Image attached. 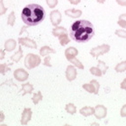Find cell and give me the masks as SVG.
<instances>
[{
    "label": "cell",
    "instance_id": "cell-1",
    "mask_svg": "<svg viewBox=\"0 0 126 126\" xmlns=\"http://www.w3.org/2000/svg\"><path fill=\"white\" fill-rule=\"evenodd\" d=\"M69 32L71 39L75 42L86 43L89 41L94 35V26L88 20H77L72 24Z\"/></svg>",
    "mask_w": 126,
    "mask_h": 126
},
{
    "label": "cell",
    "instance_id": "cell-2",
    "mask_svg": "<svg viewBox=\"0 0 126 126\" xmlns=\"http://www.w3.org/2000/svg\"><path fill=\"white\" fill-rule=\"evenodd\" d=\"M46 18V11L41 5L31 4L22 10L21 18L28 26H35L41 23Z\"/></svg>",
    "mask_w": 126,
    "mask_h": 126
},
{
    "label": "cell",
    "instance_id": "cell-3",
    "mask_svg": "<svg viewBox=\"0 0 126 126\" xmlns=\"http://www.w3.org/2000/svg\"><path fill=\"white\" fill-rule=\"evenodd\" d=\"M41 63L40 56L34 53H28L25 58V66L27 69H32L34 67L39 66Z\"/></svg>",
    "mask_w": 126,
    "mask_h": 126
},
{
    "label": "cell",
    "instance_id": "cell-4",
    "mask_svg": "<svg viewBox=\"0 0 126 126\" xmlns=\"http://www.w3.org/2000/svg\"><path fill=\"white\" fill-rule=\"evenodd\" d=\"M110 50V47L108 44H103V45L98 46L96 47H94L90 50V54L94 58H97L101 55H103L107 53Z\"/></svg>",
    "mask_w": 126,
    "mask_h": 126
},
{
    "label": "cell",
    "instance_id": "cell-5",
    "mask_svg": "<svg viewBox=\"0 0 126 126\" xmlns=\"http://www.w3.org/2000/svg\"><path fill=\"white\" fill-rule=\"evenodd\" d=\"M14 78L18 81H26L29 77V74L23 68H18L14 71L13 73Z\"/></svg>",
    "mask_w": 126,
    "mask_h": 126
},
{
    "label": "cell",
    "instance_id": "cell-6",
    "mask_svg": "<svg viewBox=\"0 0 126 126\" xmlns=\"http://www.w3.org/2000/svg\"><path fill=\"white\" fill-rule=\"evenodd\" d=\"M94 115L97 119H102L107 116V108L103 105H96L94 107Z\"/></svg>",
    "mask_w": 126,
    "mask_h": 126
},
{
    "label": "cell",
    "instance_id": "cell-7",
    "mask_svg": "<svg viewBox=\"0 0 126 126\" xmlns=\"http://www.w3.org/2000/svg\"><path fill=\"white\" fill-rule=\"evenodd\" d=\"M32 110L30 108L24 109L21 116V120H20L22 125H26L28 124V122L32 118Z\"/></svg>",
    "mask_w": 126,
    "mask_h": 126
},
{
    "label": "cell",
    "instance_id": "cell-8",
    "mask_svg": "<svg viewBox=\"0 0 126 126\" xmlns=\"http://www.w3.org/2000/svg\"><path fill=\"white\" fill-rule=\"evenodd\" d=\"M18 42L21 46H25L26 47H30L32 49L37 48V44L34 40L29 39V38H18Z\"/></svg>",
    "mask_w": 126,
    "mask_h": 126
},
{
    "label": "cell",
    "instance_id": "cell-9",
    "mask_svg": "<svg viewBox=\"0 0 126 126\" xmlns=\"http://www.w3.org/2000/svg\"><path fill=\"white\" fill-rule=\"evenodd\" d=\"M50 19H51L52 25L54 26H57L61 22V14L59 11L54 10L50 13Z\"/></svg>",
    "mask_w": 126,
    "mask_h": 126
},
{
    "label": "cell",
    "instance_id": "cell-10",
    "mask_svg": "<svg viewBox=\"0 0 126 126\" xmlns=\"http://www.w3.org/2000/svg\"><path fill=\"white\" fill-rule=\"evenodd\" d=\"M77 76V71L75 67L72 65L67 66V70H66V77H67V81H74Z\"/></svg>",
    "mask_w": 126,
    "mask_h": 126
},
{
    "label": "cell",
    "instance_id": "cell-11",
    "mask_svg": "<svg viewBox=\"0 0 126 126\" xmlns=\"http://www.w3.org/2000/svg\"><path fill=\"white\" fill-rule=\"evenodd\" d=\"M78 50L75 48V47H68V48H67L65 51V56L66 58H67V60L68 61V60L72 59V58L75 57V56H77L78 55Z\"/></svg>",
    "mask_w": 126,
    "mask_h": 126
},
{
    "label": "cell",
    "instance_id": "cell-12",
    "mask_svg": "<svg viewBox=\"0 0 126 126\" xmlns=\"http://www.w3.org/2000/svg\"><path fill=\"white\" fill-rule=\"evenodd\" d=\"M65 14L68 17H71L73 18H80L82 14V12L81 10H76V9H69L65 11Z\"/></svg>",
    "mask_w": 126,
    "mask_h": 126
},
{
    "label": "cell",
    "instance_id": "cell-13",
    "mask_svg": "<svg viewBox=\"0 0 126 126\" xmlns=\"http://www.w3.org/2000/svg\"><path fill=\"white\" fill-rule=\"evenodd\" d=\"M16 46H17V42L15 39H7L4 43V49L7 52H12L15 49Z\"/></svg>",
    "mask_w": 126,
    "mask_h": 126
},
{
    "label": "cell",
    "instance_id": "cell-14",
    "mask_svg": "<svg viewBox=\"0 0 126 126\" xmlns=\"http://www.w3.org/2000/svg\"><path fill=\"white\" fill-rule=\"evenodd\" d=\"M49 53H55V50L48 46H44L39 49V54L40 56H47Z\"/></svg>",
    "mask_w": 126,
    "mask_h": 126
},
{
    "label": "cell",
    "instance_id": "cell-15",
    "mask_svg": "<svg viewBox=\"0 0 126 126\" xmlns=\"http://www.w3.org/2000/svg\"><path fill=\"white\" fill-rule=\"evenodd\" d=\"M94 108H92V107H89V106L83 107V108H81L80 110V113L84 116H91V115L94 114Z\"/></svg>",
    "mask_w": 126,
    "mask_h": 126
},
{
    "label": "cell",
    "instance_id": "cell-16",
    "mask_svg": "<svg viewBox=\"0 0 126 126\" xmlns=\"http://www.w3.org/2000/svg\"><path fill=\"white\" fill-rule=\"evenodd\" d=\"M21 89L23 91L22 95H25L26 94H32L33 90V86L31 83H24L21 86Z\"/></svg>",
    "mask_w": 126,
    "mask_h": 126
},
{
    "label": "cell",
    "instance_id": "cell-17",
    "mask_svg": "<svg viewBox=\"0 0 126 126\" xmlns=\"http://www.w3.org/2000/svg\"><path fill=\"white\" fill-rule=\"evenodd\" d=\"M22 57H23V50H22L21 45H20L19 48H18V51L16 52V53L12 55V57H11V60H12V61H14L15 63H18V61L21 60Z\"/></svg>",
    "mask_w": 126,
    "mask_h": 126
},
{
    "label": "cell",
    "instance_id": "cell-18",
    "mask_svg": "<svg viewBox=\"0 0 126 126\" xmlns=\"http://www.w3.org/2000/svg\"><path fill=\"white\" fill-rule=\"evenodd\" d=\"M52 32H53V35L54 36V37H59L61 34L67 33V29H65V28L62 27V26H56L55 28H53Z\"/></svg>",
    "mask_w": 126,
    "mask_h": 126
},
{
    "label": "cell",
    "instance_id": "cell-19",
    "mask_svg": "<svg viewBox=\"0 0 126 126\" xmlns=\"http://www.w3.org/2000/svg\"><path fill=\"white\" fill-rule=\"evenodd\" d=\"M58 38H59V41H60V43H61V45L63 46V47L67 45V44L70 42V39H69V37H68V35H67V33L61 34V35H60Z\"/></svg>",
    "mask_w": 126,
    "mask_h": 126
},
{
    "label": "cell",
    "instance_id": "cell-20",
    "mask_svg": "<svg viewBox=\"0 0 126 126\" xmlns=\"http://www.w3.org/2000/svg\"><path fill=\"white\" fill-rule=\"evenodd\" d=\"M42 99H43V96H42L41 92H40V91H38L36 94H33L32 100V102H33L34 104L37 105L38 103L42 100Z\"/></svg>",
    "mask_w": 126,
    "mask_h": 126
},
{
    "label": "cell",
    "instance_id": "cell-21",
    "mask_svg": "<svg viewBox=\"0 0 126 126\" xmlns=\"http://www.w3.org/2000/svg\"><path fill=\"white\" fill-rule=\"evenodd\" d=\"M115 70H116L117 73H122V72L126 71V61L118 63L117 65L116 66V67H115Z\"/></svg>",
    "mask_w": 126,
    "mask_h": 126
},
{
    "label": "cell",
    "instance_id": "cell-22",
    "mask_svg": "<svg viewBox=\"0 0 126 126\" xmlns=\"http://www.w3.org/2000/svg\"><path fill=\"white\" fill-rule=\"evenodd\" d=\"M117 24L122 28H126V13L121 14V15L119 16Z\"/></svg>",
    "mask_w": 126,
    "mask_h": 126
},
{
    "label": "cell",
    "instance_id": "cell-23",
    "mask_svg": "<svg viewBox=\"0 0 126 126\" xmlns=\"http://www.w3.org/2000/svg\"><path fill=\"white\" fill-rule=\"evenodd\" d=\"M68 61L70 63H72V64H73L74 66L77 67L78 68H80V69H83V68H84V66L82 65V63H81V61H79V60H77L75 57H74V58H72V59L68 60Z\"/></svg>",
    "mask_w": 126,
    "mask_h": 126
},
{
    "label": "cell",
    "instance_id": "cell-24",
    "mask_svg": "<svg viewBox=\"0 0 126 126\" xmlns=\"http://www.w3.org/2000/svg\"><path fill=\"white\" fill-rule=\"evenodd\" d=\"M66 110H67V112L69 113V114L74 115L76 112V107H75V105L73 104V103H67V104L66 105Z\"/></svg>",
    "mask_w": 126,
    "mask_h": 126
},
{
    "label": "cell",
    "instance_id": "cell-25",
    "mask_svg": "<svg viewBox=\"0 0 126 126\" xmlns=\"http://www.w3.org/2000/svg\"><path fill=\"white\" fill-rule=\"evenodd\" d=\"M11 65H12V63H11V64H6V63L0 64V74H2L3 75H5V73L7 71L11 70L10 67H9Z\"/></svg>",
    "mask_w": 126,
    "mask_h": 126
},
{
    "label": "cell",
    "instance_id": "cell-26",
    "mask_svg": "<svg viewBox=\"0 0 126 126\" xmlns=\"http://www.w3.org/2000/svg\"><path fill=\"white\" fill-rule=\"evenodd\" d=\"M15 19H16V17H15V12H12L9 16H8V18H7V24L9 26H14V23H15Z\"/></svg>",
    "mask_w": 126,
    "mask_h": 126
},
{
    "label": "cell",
    "instance_id": "cell-27",
    "mask_svg": "<svg viewBox=\"0 0 126 126\" xmlns=\"http://www.w3.org/2000/svg\"><path fill=\"white\" fill-rule=\"evenodd\" d=\"M89 71H90V73L92 74L93 75H94V76H101V75H102V70H101V69L99 68L98 67H90Z\"/></svg>",
    "mask_w": 126,
    "mask_h": 126
},
{
    "label": "cell",
    "instance_id": "cell-28",
    "mask_svg": "<svg viewBox=\"0 0 126 126\" xmlns=\"http://www.w3.org/2000/svg\"><path fill=\"white\" fill-rule=\"evenodd\" d=\"M82 88L89 93H94V87L92 83H85L82 85Z\"/></svg>",
    "mask_w": 126,
    "mask_h": 126
},
{
    "label": "cell",
    "instance_id": "cell-29",
    "mask_svg": "<svg viewBox=\"0 0 126 126\" xmlns=\"http://www.w3.org/2000/svg\"><path fill=\"white\" fill-rule=\"evenodd\" d=\"M98 67L102 70V75H104L109 68L108 66H107L106 64H105V62H103L102 61H98Z\"/></svg>",
    "mask_w": 126,
    "mask_h": 126
},
{
    "label": "cell",
    "instance_id": "cell-30",
    "mask_svg": "<svg viewBox=\"0 0 126 126\" xmlns=\"http://www.w3.org/2000/svg\"><path fill=\"white\" fill-rule=\"evenodd\" d=\"M90 83H92L93 85H94V94H97L99 92V88H100V84H99V82L96 81V80H92V81H90Z\"/></svg>",
    "mask_w": 126,
    "mask_h": 126
},
{
    "label": "cell",
    "instance_id": "cell-31",
    "mask_svg": "<svg viewBox=\"0 0 126 126\" xmlns=\"http://www.w3.org/2000/svg\"><path fill=\"white\" fill-rule=\"evenodd\" d=\"M115 33H116V35H117L118 37L126 39V31H124V30H116V31L115 32Z\"/></svg>",
    "mask_w": 126,
    "mask_h": 126
},
{
    "label": "cell",
    "instance_id": "cell-32",
    "mask_svg": "<svg viewBox=\"0 0 126 126\" xmlns=\"http://www.w3.org/2000/svg\"><path fill=\"white\" fill-rule=\"evenodd\" d=\"M47 4L50 8H54L58 4V0H47Z\"/></svg>",
    "mask_w": 126,
    "mask_h": 126
},
{
    "label": "cell",
    "instance_id": "cell-33",
    "mask_svg": "<svg viewBox=\"0 0 126 126\" xmlns=\"http://www.w3.org/2000/svg\"><path fill=\"white\" fill-rule=\"evenodd\" d=\"M6 12H7V8L4 7L3 0H0V16L3 15V14H4Z\"/></svg>",
    "mask_w": 126,
    "mask_h": 126
},
{
    "label": "cell",
    "instance_id": "cell-34",
    "mask_svg": "<svg viewBox=\"0 0 126 126\" xmlns=\"http://www.w3.org/2000/svg\"><path fill=\"white\" fill-rule=\"evenodd\" d=\"M50 61H51V57L50 56H46L45 59H44V65L47 66V67H52V64L50 63Z\"/></svg>",
    "mask_w": 126,
    "mask_h": 126
},
{
    "label": "cell",
    "instance_id": "cell-35",
    "mask_svg": "<svg viewBox=\"0 0 126 126\" xmlns=\"http://www.w3.org/2000/svg\"><path fill=\"white\" fill-rule=\"evenodd\" d=\"M120 114H121V116H123V117H126V104H124V106L122 107L121 111H120Z\"/></svg>",
    "mask_w": 126,
    "mask_h": 126
},
{
    "label": "cell",
    "instance_id": "cell-36",
    "mask_svg": "<svg viewBox=\"0 0 126 126\" xmlns=\"http://www.w3.org/2000/svg\"><path fill=\"white\" fill-rule=\"evenodd\" d=\"M119 5L121 6H126V0H116Z\"/></svg>",
    "mask_w": 126,
    "mask_h": 126
},
{
    "label": "cell",
    "instance_id": "cell-37",
    "mask_svg": "<svg viewBox=\"0 0 126 126\" xmlns=\"http://www.w3.org/2000/svg\"><path fill=\"white\" fill-rule=\"evenodd\" d=\"M120 87H121V89H125V90H126V78L122 81Z\"/></svg>",
    "mask_w": 126,
    "mask_h": 126
},
{
    "label": "cell",
    "instance_id": "cell-38",
    "mask_svg": "<svg viewBox=\"0 0 126 126\" xmlns=\"http://www.w3.org/2000/svg\"><path fill=\"white\" fill-rule=\"evenodd\" d=\"M4 56H5V53H4V51L2 49H0V61H1V60H4Z\"/></svg>",
    "mask_w": 126,
    "mask_h": 126
},
{
    "label": "cell",
    "instance_id": "cell-39",
    "mask_svg": "<svg viewBox=\"0 0 126 126\" xmlns=\"http://www.w3.org/2000/svg\"><path fill=\"white\" fill-rule=\"evenodd\" d=\"M4 118H5V116H4V114L2 112V111H1V110H0V123L4 122Z\"/></svg>",
    "mask_w": 126,
    "mask_h": 126
},
{
    "label": "cell",
    "instance_id": "cell-40",
    "mask_svg": "<svg viewBox=\"0 0 126 126\" xmlns=\"http://www.w3.org/2000/svg\"><path fill=\"white\" fill-rule=\"evenodd\" d=\"M68 1L72 4H78L79 3L81 2V0H68Z\"/></svg>",
    "mask_w": 126,
    "mask_h": 126
},
{
    "label": "cell",
    "instance_id": "cell-41",
    "mask_svg": "<svg viewBox=\"0 0 126 126\" xmlns=\"http://www.w3.org/2000/svg\"><path fill=\"white\" fill-rule=\"evenodd\" d=\"M96 1L98 3H100V4H103V3H105V1H106V0H96Z\"/></svg>",
    "mask_w": 126,
    "mask_h": 126
}]
</instances>
